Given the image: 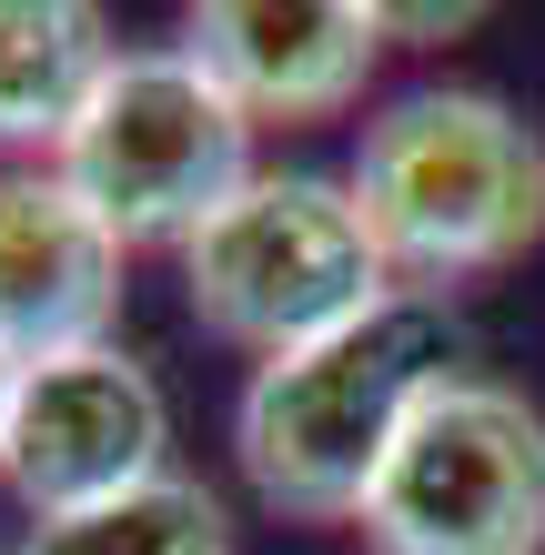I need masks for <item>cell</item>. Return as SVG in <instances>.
Wrapping results in <instances>:
<instances>
[{
    "mask_svg": "<svg viewBox=\"0 0 545 555\" xmlns=\"http://www.w3.org/2000/svg\"><path fill=\"white\" fill-rule=\"evenodd\" d=\"M465 364L475 334L444 293H384L364 323L252 364L233 404V465L283 526H354L414 404Z\"/></svg>",
    "mask_w": 545,
    "mask_h": 555,
    "instance_id": "obj_1",
    "label": "cell"
},
{
    "mask_svg": "<svg viewBox=\"0 0 545 555\" xmlns=\"http://www.w3.org/2000/svg\"><path fill=\"white\" fill-rule=\"evenodd\" d=\"M343 192H354L384 273L404 293L505 273L545 243V142L516 102H495L475 81L394 91L364 121Z\"/></svg>",
    "mask_w": 545,
    "mask_h": 555,
    "instance_id": "obj_2",
    "label": "cell"
},
{
    "mask_svg": "<svg viewBox=\"0 0 545 555\" xmlns=\"http://www.w3.org/2000/svg\"><path fill=\"white\" fill-rule=\"evenodd\" d=\"M384 293H404V283L384 273L354 192L334 172H252L233 203L182 243L192 323H203L212 344L252 353V364L364 323Z\"/></svg>",
    "mask_w": 545,
    "mask_h": 555,
    "instance_id": "obj_3",
    "label": "cell"
},
{
    "mask_svg": "<svg viewBox=\"0 0 545 555\" xmlns=\"http://www.w3.org/2000/svg\"><path fill=\"white\" fill-rule=\"evenodd\" d=\"M51 172L102 212V233L121 253H163V243L182 253L263 162H252L243 102L182 41H163V51H121L102 72V91L61 132Z\"/></svg>",
    "mask_w": 545,
    "mask_h": 555,
    "instance_id": "obj_4",
    "label": "cell"
},
{
    "mask_svg": "<svg viewBox=\"0 0 545 555\" xmlns=\"http://www.w3.org/2000/svg\"><path fill=\"white\" fill-rule=\"evenodd\" d=\"M354 535L364 555H545V414L495 374L434 384Z\"/></svg>",
    "mask_w": 545,
    "mask_h": 555,
    "instance_id": "obj_5",
    "label": "cell"
},
{
    "mask_svg": "<svg viewBox=\"0 0 545 555\" xmlns=\"http://www.w3.org/2000/svg\"><path fill=\"white\" fill-rule=\"evenodd\" d=\"M152 475H172V404L142 353L102 344L61 364H21L11 414H0V485L21 495L30 526L112 505Z\"/></svg>",
    "mask_w": 545,
    "mask_h": 555,
    "instance_id": "obj_6",
    "label": "cell"
},
{
    "mask_svg": "<svg viewBox=\"0 0 545 555\" xmlns=\"http://www.w3.org/2000/svg\"><path fill=\"white\" fill-rule=\"evenodd\" d=\"M182 51L243 102V121H343L384 72V11L374 0H203L182 21Z\"/></svg>",
    "mask_w": 545,
    "mask_h": 555,
    "instance_id": "obj_7",
    "label": "cell"
},
{
    "mask_svg": "<svg viewBox=\"0 0 545 555\" xmlns=\"http://www.w3.org/2000/svg\"><path fill=\"white\" fill-rule=\"evenodd\" d=\"M121 263L132 253L102 233V212L51 162L0 172V353L11 364L102 353L121 323Z\"/></svg>",
    "mask_w": 545,
    "mask_h": 555,
    "instance_id": "obj_8",
    "label": "cell"
},
{
    "mask_svg": "<svg viewBox=\"0 0 545 555\" xmlns=\"http://www.w3.org/2000/svg\"><path fill=\"white\" fill-rule=\"evenodd\" d=\"M112 61L121 41L91 0H0V152L51 162Z\"/></svg>",
    "mask_w": 545,
    "mask_h": 555,
    "instance_id": "obj_9",
    "label": "cell"
},
{
    "mask_svg": "<svg viewBox=\"0 0 545 555\" xmlns=\"http://www.w3.org/2000/svg\"><path fill=\"white\" fill-rule=\"evenodd\" d=\"M21 555H233V515H222V495L203 475H152L112 505L30 526Z\"/></svg>",
    "mask_w": 545,
    "mask_h": 555,
    "instance_id": "obj_10",
    "label": "cell"
},
{
    "mask_svg": "<svg viewBox=\"0 0 545 555\" xmlns=\"http://www.w3.org/2000/svg\"><path fill=\"white\" fill-rule=\"evenodd\" d=\"M374 11H384V41H455V30L485 21L475 0H455V11H394V0H374Z\"/></svg>",
    "mask_w": 545,
    "mask_h": 555,
    "instance_id": "obj_11",
    "label": "cell"
},
{
    "mask_svg": "<svg viewBox=\"0 0 545 555\" xmlns=\"http://www.w3.org/2000/svg\"><path fill=\"white\" fill-rule=\"evenodd\" d=\"M11 384H21V364H11V353H0V414H11Z\"/></svg>",
    "mask_w": 545,
    "mask_h": 555,
    "instance_id": "obj_12",
    "label": "cell"
}]
</instances>
